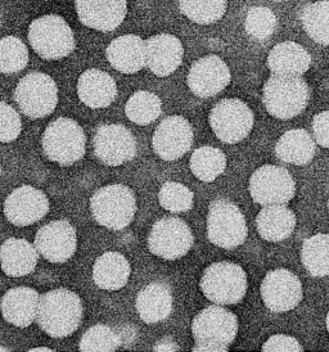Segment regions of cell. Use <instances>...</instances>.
I'll return each mask as SVG.
<instances>
[{
	"mask_svg": "<svg viewBox=\"0 0 329 352\" xmlns=\"http://www.w3.org/2000/svg\"><path fill=\"white\" fill-rule=\"evenodd\" d=\"M256 228L262 239L268 242H282L293 233L296 215L287 206H264L256 217Z\"/></svg>",
	"mask_w": 329,
	"mask_h": 352,
	"instance_id": "4316f807",
	"label": "cell"
},
{
	"mask_svg": "<svg viewBox=\"0 0 329 352\" xmlns=\"http://www.w3.org/2000/svg\"><path fill=\"white\" fill-rule=\"evenodd\" d=\"M49 201L44 192L34 186H22L7 197L4 214L10 224L29 226L48 214Z\"/></svg>",
	"mask_w": 329,
	"mask_h": 352,
	"instance_id": "ac0fdd59",
	"label": "cell"
},
{
	"mask_svg": "<svg viewBox=\"0 0 329 352\" xmlns=\"http://www.w3.org/2000/svg\"><path fill=\"white\" fill-rule=\"evenodd\" d=\"M106 56L114 69L126 75L136 74L147 66L145 41L133 34L114 40L107 48Z\"/></svg>",
	"mask_w": 329,
	"mask_h": 352,
	"instance_id": "7402d4cb",
	"label": "cell"
},
{
	"mask_svg": "<svg viewBox=\"0 0 329 352\" xmlns=\"http://www.w3.org/2000/svg\"><path fill=\"white\" fill-rule=\"evenodd\" d=\"M328 210H329V201H328Z\"/></svg>",
	"mask_w": 329,
	"mask_h": 352,
	"instance_id": "f6af8a7d",
	"label": "cell"
},
{
	"mask_svg": "<svg viewBox=\"0 0 329 352\" xmlns=\"http://www.w3.org/2000/svg\"><path fill=\"white\" fill-rule=\"evenodd\" d=\"M311 66V56L302 45L295 41L277 44L269 53L268 67L273 75L302 76Z\"/></svg>",
	"mask_w": 329,
	"mask_h": 352,
	"instance_id": "484cf974",
	"label": "cell"
},
{
	"mask_svg": "<svg viewBox=\"0 0 329 352\" xmlns=\"http://www.w3.org/2000/svg\"><path fill=\"white\" fill-rule=\"evenodd\" d=\"M90 211L99 226L123 230L134 220L136 193L123 184L102 186L90 198Z\"/></svg>",
	"mask_w": 329,
	"mask_h": 352,
	"instance_id": "277c9868",
	"label": "cell"
},
{
	"mask_svg": "<svg viewBox=\"0 0 329 352\" xmlns=\"http://www.w3.org/2000/svg\"><path fill=\"white\" fill-rule=\"evenodd\" d=\"M22 124L20 115L8 103H0V142L10 143L20 137Z\"/></svg>",
	"mask_w": 329,
	"mask_h": 352,
	"instance_id": "f35d334b",
	"label": "cell"
},
{
	"mask_svg": "<svg viewBox=\"0 0 329 352\" xmlns=\"http://www.w3.org/2000/svg\"><path fill=\"white\" fill-rule=\"evenodd\" d=\"M260 292L266 309L278 314L296 309L304 296L299 276L287 269L271 270L265 275Z\"/></svg>",
	"mask_w": 329,
	"mask_h": 352,
	"instance_id": "5bb4252c",
	"label": "cell"
},
{
	"mask_svg": "<svg viewBox=\"0 0 329 352\" xmlns=\"http://www.w3.org/2000/svg\"><path fill=\"white\" fill-rule=\"evenodd\" d=\"M193 127L183 116H169L157 126L152 138L156 155L164 161H176L193 144Z\"/></svg>",
	"mask_w": 329,
	"mask_h": 352,
	"instance_id": "2e32d148",
	"label": "cell"
},
{
	"mask_svg": "<svg viewBox=\"0 0 329 352\" xmlns=\"http://www.w3.org/2000/svg\"><path fill=\"white\" fill-rule=\"evenodd\" d=\"M179 7L187 19L198 25H211L223 19L228 0H179Z\"/></svg>",
	"mask_w": 329,
	"mask_h": 352,
	"instance_id": "836d02e7",
	"label": "cell"
},
{
	"mask_svg": "<svg viewBox=\"0 0 329 352\" xmlns=\"http://www.w3.org/2000/svg\"><path fill=\"white\" fill-rule=\"evenodd\" d=\"M94 155L107 166H121L136 156V140L131 131L118 124L100 125L93 138Z\"/></svg>",
	"mask_w": 329,
	"mask_h": 352,
	"instance_id": "4fadbf2b",
	"label": "cell"
},
{
	"mask_svg": "<svg viewBox=\"0 0 329 352\" xmlns=\"http://www.w3.org/2000/svg\"><path fill=\"white\" fill-rule=\"evenodd\" d=\"M326 323H327V331H328L329 333V311L328 314H327V322H326Z\"/></svg>",
	"mask_w": 329,
	"mask_h": 352,
	"instance_id": "7bdbcfd3",
	"label": "cell"
},
{
	"mask_svg": "<svg viewBox=\"0 0 329 352\" xmlns=\"http://www.w3.org/2000/svg\"><path fill=\"white\" fill-rule=\"evenodd\" d=\"M87 137L83 127L72 118L54 120L44 131L41 146L45 156L61 166H70L85 155Z\"/></svg>",
	"mask_w": 329,
	"mask_h": 352,
	"instance_id": "8992f818",
	"label": "cell"
},
{
	"mask_svg": "<svg viewBox=\"0 0 329 352\" xmlns=\"http://www.w3.org/2000/svg\"><path fill=\"white\" fill-rule=\"evenodd\" d=\"M194 243L193 233L184 220L164 217L156 221L148 235V248L164 260H178L188 254Z\"/></svg>",
	"mask_w": 329,
	"mask_h": 352,
	"instance_id": "8fae6325",
	"label": "cell"
},
{
	"mask_svg": "<svg viewBox=\"0 0 329 352\" xmlns=\"http://www.w3.org/2000/svg\"><path fill=\"white\" fill-rule=\"evenodd\" d=\"M29 63V50L22 40L6 36L0 41V71L6 75L16 74Z\"/></svg>",
	"mask_w": 329,
	"mask_h": 352,
	"instance_id": "e575fe53",
	"label": "cell"
},
{
	"mask_svg": "<svg viewBox=\"0 0 329 352\" xmlns=\"http://www.w3.org/2000/svg\"><path fill=\"white\" fill-rule=\"evenodd\" d=\"M75 7L84 26L109 32L125 21L127 0H75Z\"/></svg>",
	"mask_w": 329,
	"mask_h": 352,
	"instance_id": "d6986e66",
	"label": "cell"
},
{
	"mask_svg": "<svg viewBox=\"0 0 329 352\" xmlns=\"http://www.w3.org/2000/svg\"><path fill=\"white\" fill-rule=\"evenodd\" d=\"M193 351H228L238 334V319L232 311L209 306L195 315L192 322Z\"/></svg>",
	"mask_w": 329,
	"mask_h": 352,
	"instance_id": "7a4b0ae2",
	"label": "cell"
},
{
	"mask_svg": "<svg viewBox=\"0 0 329 352\" xmlns=\"http://www.w3.org/2000/svg\"><path fill=\"white\" fill-rule=\"evenodd\" d=\"M310 90L301 76L271 75L262 89V102L268 113L279 120L296 118L308 107Z\"/></svg>",
	"mask_w": 329,
	"mask_h": 352,
	"instance_id": "3957f363",
	"label": "cell"
},
{
	"mask_svg": "<svg viewBox=\"0 0 329 352\" xmlns=\"http://www.w3.org/2000/svg\"><path fill=\"white\" fill-rule=\"evenodd\" d=\"M136 311L145 324L166 320L173 311V291L164 282H153L145 285L138 294Z\"/></svg>",
	"mask_w": 329,
	"mask_h": 352,
	"instance_id": "cb8c5ba5",
	"label": "cell"
},
{
	"mask_svg": "<svg viewBox=\"0 0 329 352\" xmlns=\"http://www.w3.org/2000/svg\"><path fill=\"white\" fill-rule=\"evenodd\" d=\"M30 44L43 59L66 58L75 50V36L66 21L57 14H45L29 26Z\"/></svg>",
	"mask_w": 329,
	"mask_h": 352,
	"instance_id": "5b68a950",
	"label": "cell"
},
{
	"mask_svg": "<svg viewBox=\"0 0 329 352\" xmlns=\"http://www.w3.org/2000/svg\"><path fill=\"white\" fill-rule=\"evenodd\" d=\"M84 307L78 294L66 288L49 291L40 296L36 322L52 338H65L78 331Z\"/></svg>",
	"mask_w": 329,
	"mask_h": 352,
	"instance_id": "6da1fadb",
	"label": "cell"
},
{
	"mask_svg": "<svg viewBox=\"0 0 329 352\" xmlns=\"http://www.w3.org/2000/svg\"><path fill=\"white\" fill-rule=\"evenodd\" d=\"M147 67L158 78L174 74L184 57L182 41L171 34H158L145 41Z\"/></svg>",
	"mask_w": 329,
	"mask_h": 352,
	"instance_id": "ffe728a7",
	"label": "cell"
},
{
	"mask_svg": "<svg viewBox=\"0 0 329 352\" xmlns=\"http://www.w3.org/2000/svg\"><path fill=\"white\" fill-rule=\"evenodd\" d=\"M162 112V102L151 91L139 90L126 103L125 113L136 125H149L160 118Z\"/></svg>",
	"mask_w": 329,
	"mask_h": 352,
	"instance_id": "1f68e13d",
	"label": "cell"
},
{
	"mask_svg": "<svg viewBox=\"0 0 329 352\" xmlns=\"http://www.w3.org/2000/svg\"><path fill=\"white\" fill-rule=\"evenodd\" d=\"M301 261L311 276H329V234L319 233L302 243Z\"/></svg>",
	"mask_w": 329,
	"mask_h": 352,
	"instance_id": "f546056e",
	"label": "cell"
},
{
	"mask_svg": "<svg viewBox=\"0 0 329 352\" xmlns=\"http://www.w3.org/2000/svg\"><path fill=\"white\" fill-rule=\"evenodd\" d=\"M121 346V340L109 327L97 324L90 327L83 334L78 350L84 352H111L116 351Z\"/></svg>",
	"mask_w": 329,
	"mask_h": 352,
	"instance_id": "d590c367",
	"label": "cell"
},
{
	"mask_svg": "<svg viewBox=\"0 0 329 352\" xmlns=\"http://www.w3.org/2000/svg\"><path fill=\"white\" fill-rule=\"evenodd\" d=\"M131 267L125 256L120 252L100 254L93 266V280L100 289L118 291L124 288Z\"/></svg>",
	"mask_w": 329,
	"mask_h": 352,
	"instance_id": "83f0119b",
	"label": "cell"
},
{
	"mask_svg": "<svg viewBox=\"0 0 329 352\" xmlns=\"http://www.w3.org/2000/svg\"><path fill=\"white\" fill-rule=\"evenodd\" d=\"M248 234L242 211L232 201L219 198L209 207L207 238L213 245L225 250L242 245Z\"/></svg>",
	"mask_w": 329,
	"mask_h": 352,
	"instance_id": "ba28073f",
	"label": "cell"
},
{
	"mask_svg": "<svg viewBox=\"0 0 329 352\" xmlns=\"http://www.w3.org/2000/svg\"><path fill=\"white\" fill-rule=\"evenodd\" d=\"M231 69L225 60L213 54L194 62L187 84L195 97L211 98L223 91L231 84Z\"/></svg>",
	"mask_w": 329,
	"mask_h": 352,
	"instance_id": "e0dca14e",
	"label": "cell"
},
{
	"mask_svg": "<svg viewBox=\"0 0 329 352\" xmlns=\"http://www.w3.org/2000/svg\"><path fill=\"white\" fill-rule=\"evenodd\" d=\"M160 205L170 212H187L193 207V192L180 183L167 182L158 192Z\"/></svg>",
	"mask_w": 329,
	"mask_h": 352,
	"instance_id": "8d00e7d4",
	"label": "cell"
},
{
	"mask_svg": "<svg viewBox=\"0 0 329 352\" xmlns=\"http://www.w3.org/2000/svg\"><path fill=\"white\" fill-rule=\"evenodd\" d=\"M39 254L35 245H31L26 239L10 238L0 250L1 269L4 274L12 278L31 274L38 265Z\"/></svg>",
	"mask_w": 329,
	"mask_h": 352,
	"instance_id": "d4e9b609",
	"label": "cell"
},
{
	"mask_svg": "<svg viewBox=\"0 0 329 352\" xmlns=\"http://www.w3.org/2000/svg\"><path fill=\"white\" fill-rule=\"evenodd\" d=\"M244 28L252 38L259 40L266 39L275 31L277 17L266 7H252L247 13Z\"/></svg>",
	"mask_w": 329,
	"mask_h": 352,
	"instance_id": "74e56055",
	"label": "cell"
},
{
	"mask_svg": "<svg viewBox=\"0 0 329 352\" xmlns=\"http://www.w3.org/2000/svg\"><path fill=\"white\" fill-rule=\"evenodd\" d=\"M262 351L264 352H299L304 351L301 343L287 334H275L264 343Z\"/></svg>",
	"mask_w": 329,
	"mask_h": 352,
	"instance_id": "ab89813d",
	"label": "cell"
},
{
	"mask_svg": "<svg viewBox=\"0 0 329 352\" xmlns=\"http://www.w3.org/2000/svg\"><path fill=\"white\" fill-rule=\"evenodd\" d=\"M301 22L311 39L320 45H329V0L315 1L306 6Z\"/></svg>",
	"mask_w": 329,
	"mask_h": 352,
	"instance_id": "d6a6232c",
	"label": "cell"
},
{
	"mask_svg": "<svg viewBox=\"0 0 329 352\" xmlns=\"http://www.w3.org/2000/svg\"><path fill=\"white\" fill-rule=\"evenodd\" d=\"M30 351H48L50 352L52 350L50 349H47V347H38V349H31Z\"/></svg>",
	"mask_w": 329,
	"mask_h": 352,
	"instance_id": "b9f144b4",
	"label": "cell"
},
{
	"mask_svg": "<svg viewBox=\"0 0 329 352\" xmlns=\"http://www.w3.org/2000/svg\"><path fill=\"white\" fill-rule=\"evenodd\" d=\"M204 297L216 305H235L247 292V275L238 264L220 261L206 267L200 282Z\"/></svg>",
	"mask_w": 329,
	"mask_h": 352,
	"instance_id": "52a82bcc",
	"label": "cell"
},
{
	"mask_svg": "<svg viewBox=\"0 0 329 352\" xmlns=\"http://www.w3.org/2000/svg\"><path fill=\"white\" fill-rule=\"evenodd\" d=\"M34 245L49 263L63 264L76 252V229L67 220L52 221L40 228Z\"/></svg>",
	"mask_w": 329,
	"mask_h": 352,
	"instance_id": "9a60e30c",
	"label": "cell"
},
{
	"mask_svg": "<svg viewBox=\"0 0 329 352\" xmlns=\"http://www.w3.org/2000/svg\"><path fill=\"white\" fill-rule=\"evenodd\" d=\"M273 1H287V0H273Z\"/></svg>",
	"mask_w": 329,
	"mask_h": 352,
	"instance_id": "ee69618b",
	"label": "cell"
},
{
	"mask_svg": "<svg viewBox=\"0 0 329 352\" xmlns=\"http://www.w3.org/2000/svg\"><path fill=\"white\" fill-rule=\"evenodd\" d=\"M312 133L320 147L329 149V109L320 112L314 118Z\"/></svg>",
	"mask_w": 329,
	"mask_h": 352,
	"instance_id": "60d3db41",
	"label": "cell"
},
{
	"mask_svg": "<svg viewBox=\"0 0 329 352\" xmlns=\"http://www.w3.org/2000/svg\"><path fill=\"white\" fill-rule=\"evenodd\" d=\"M40 294L29 287L12 288L1 300V314L7 323L28 328L38 318Z\"/></svg>",
	"mask_w": 329,
	"mask_h": 352,
	"instance_id": "44dd1931",
	"label": "cell"
},
{
	"mask_svg": "<svg viewBox=\"0 0 329 352\" xmlns=\"http://www.w3.org/2000/svg\"><path fill=\"white\" fill-rule=\"evenodd\" d=\"M209 122L213 134L222 142L235 144L250 135L255 116L241 99H223L211 109Z\"/></svg>",
	"mask_w": 329,
	"mask_h": 352,
	"instance_id": "30bf717a",
	"label": "cell"
},
{
	"mask_svg": "<svg viewBox=\"0 0 329 352\" xmlns=\"http://www.w3.org/2000/svg\"><path fill=\"white\" fill-rule=\"evenodd\" d=\"M78 94L87 107L106 108L116 99V82L105 71L87 69L78 78Z\"/></svg>",
	"mask_w": 329,
	"mask_h": 352,
	"instance_id": "603a6c76",
	"label": "cell"
},
{
	"mask_svg": "<svg viewBox=\"0 0 329 352\" xmlns=\"http://www.w3.org/2000/svg\"><path fill=\"white\" fill-rule=\"evenodd\" d=\"M317 146L312 137L304 129L286 131L275 146V155L282 162L305 166L315 156Z\"/></svg>",
	"mask_w": 329,
	"mask_h": 352,
	"instance_id": "f1b7e54d",
	"label": "cell"
},
{
	"mask_svg": "<svg viewBox=\"0 0 329 352\" xmlns=\"http://www.w3.org/2000/svg\"><path fill=\"white\" fill-rule=\"evenodd\" d=\"M248 190L257 205H284L295 197L296 183L284 167L264 165L250 177Z\"/></svg>",
	"mask_w": 329,
	"mask_h": 352,
	"instance_id": "7c38bea8",
	"label": "cell"
},
{
	"mask_svg": "<svg viewBox=\"0 0 329 352\" xmlns=\"http://www.w3.org/2000/svg\"><path fill=\"white\" fill-rule=\"evenodd\" d=\"M14 99L21 112L28 118H45L57 107L59 88L56 81L47 74L31 72L17 84Z\"/></svg>",
	"mask_w": 329,
	"mask_h": 352,
	"instance_id": "9c48e42d",
	"label": "cell"
},
{
	"mask_svg": "<svg viewBox=\"0 0 329 352\" xmlns=\"http://www.w3.org/2000/svg\"><path fill=\"white\" fill-rule=\"evenodd\" d=\"M189 166L193 175L204 183H211L223 174L226 167V157L219 148H197L192 153Z\"/></svg>",
	"mask_w": 329,
	"mask_h": 352,
	"instance_id": "4dcf8cb0",
	"label": "cell"
}]
</instances>
